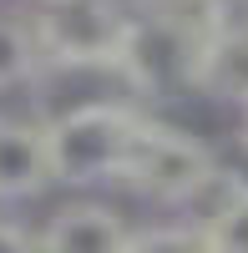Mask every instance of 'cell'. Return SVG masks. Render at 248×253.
<instances>
[{
	"instance_id": "1",
	"label": "cell",
	"mask_w": 248,
	"mask_h": 253,
	"mask_svg": "<svg viewBox=\"0 0 248 253\" xmlns=\"http://www.w3.org/2000/svg\"><path fill=\"white\" fill-rule=\"evenodd\" d=\"M142 122H147V112L132 107V101H81V107L61 112L56 122H46L56 182L61 187L117 182L132 157Z\"/></svg>"
},
{
	"instance_id": "2",
	"label": "cell",
	"mask_w": 248,
	"mask_h": 253,
	"mask_svg": "<svg viewBox=\"0 0 248 253\" xmlns=\"http://www.w3.org/2000/svg\"><path fill=\"white\" fill-rule=\"evenodd\" d=\"M31 26L41 36L46 66H56V71H76V66L117 71L137 15L122 0H46Z\"/></svg>"
},
{
	"instance_id": "3",
	"label": "cell",
	"mask_w": 248,
	"mask_h": 253,
	"mask_svg": "<svg viewBox=\"0 0 248 253\" xmlns=\"http://www.w3.org/2000/svg\"><path fill=\"white\" fill-rule=\"evenodd\" d=\"M213 172H218L213 147H203L193 132H182V126H167V122L147 117L117 182L127 187V193L157 203V208H182Z\"/></svg>"
},
{
	"instance_id": "4",
	"label": "cell",
	"mask_w": 248,
	"mask_h": 253,
	"mask_svg": "<svg viewBox=\"0 0 248 253\" xmlns=\"http://www.w3.org/2000/svg\"><path fill=\"white\" fill-rule=\"evenodd\" d=\"M188 91H203L213 101H228V107L248 101V15L223 20L198 46L193 71H188Z\"/></svg>"
},
{
	"instance_id": "5",
	"label": "cell",
	"mask_w": 248,
	"mask_h": 253,
	"mask_svg": "<svg viewBox=\"0 0 248 253\" xmlns=\"http://www.w3.org/2000/svg\"><path fill=\"white\" fill-rule=\"evenodd\" d=\"M41 248H51V253H122V248H132V228L117 208L76 198V203H61L46 218Z\"/></svg>"
},
{
	"instance_id": "6",
	"label": "cell",
	"mask_w": 248,
	"mask_h": 253,
	"mask_svg": "<svg viewBox=\"0 0 248 253\" xmlns=\"http://www.w3.org/2000/svg\"><path fill=\"white\" fill-rule=\"evenodd\" d=\"M46 182H56L46 126L20 122V117H0V203L36 198Z\"/></svg>"
},
{
	"instance_id": "7",
	"label": "cell",
	"mask_w": 248,
	"mask_h": 253,
	"mask_svg": "<svg viewBox=\"0 0 248 253\" xmlns=\"http://www.w3.org/2000/svg\"><path fill=\"white\" fill-rule=\"evenodd\" d=\"M46 66V51H41V36L36 26L15 15H0V91L10 86H31Z\"/></svg>"
},
{
	"instance_id": "8",
	"label": "cell",
	"mask_w": 248,
	"mask_h": 253,
	"mask_svg": "<svg viewBox=\"0 0 248 253\" xmlns=\"http://www.w3.org/2000/svg\"><path fill=\"white\" fill-rule=\"evenodd\" d=\"M203 238H208V248H223V253H248V177L233 182V193L223 198L213 223L203 228Z\"/></svg>"
},
{
	"instance_id": "9",
	"label": "cell",
	"mask_w": 248,
	"mask_h": 253,
	"mask_svg": "<svg viewBox=\"0 0 248 253\" xmlns=\"http://www.w3.org/2000/svg\"><path fill=\"white\" fill-rule=\"evenodd\" d=\"M20 248H41V238H31L20 223L0 218V253H20Z\"/></svg>"
},
{
	"instance_id": "10",
	"label": "cell",
	"mask_w": 248,
	"mask_h": 253,
	"mask_svg": "<svg viewBox=\"0 0 248 253\" xmlns=\"http://www.w3.org/2000/svg\"><path fill=\"white\" fill-rule=\"evenodd\" d=\"M238 112H243V142H248V101H243V107H238Z\"/></svg>"
},
{
	"instance_id": "11",
	"label": "cell",
	"mask_w": 248,
	"mask_h": 253,
	"mask_svg": "<svg viewBox=\"0 0 248 253\" xmlns=\"http://www.w3.org/2000/svg\"><path fill=\"white\" fill-rule=\"evenodd\" d=\"M41 5H46V0H41Z\"/></svg>"
},
{
	"instance_id": "12",
	"label": "cell",
	"mask_w": 248,
	"mask_h": 253,
	"mask_svg": "<svg viewBox=\"0 0 248 253\" xmlns=\"http://www.w3.org/2000/svg\"><path fill=\"white\" fill-rule=\"evenodd\" d=\"M228 5H233V0H228Z\"/></svg>"
}]
</instances>
